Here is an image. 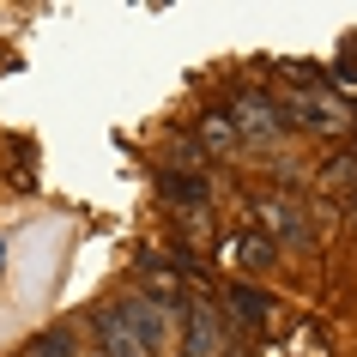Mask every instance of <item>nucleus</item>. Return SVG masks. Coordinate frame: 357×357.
Here are the masks:
<instances>
[{
	"label": "nucleus",
	"instance_id": "nucleus-11",
	"mask_svg": "<svg viewBox=\"0 0 357 357\" xmlns=\"http://www.w3.org/2000/svg\"><path fill=\"white\" fill-rule=\"evenodd\" d=\"M158 182H164V194H169V200H188L194 212L206 206V182H200V176H176V169H164Z\"/></svg>",
	"mask_w": 357,
	"mask_h": 357
},
{
	"label": "nucleus",
	"instance_id": "nucleus-10",
	"mask_svg": "<svg viewBox=\"0 0 357 357\" xmlns=\"http://www.w3.org/2000/svg\"><path fill=\"white\" fill-rule=\"evenodd\" d=\"M230 315L243 321V327H261L266 315H279V303L266 297V291H248V284H230Z\"/></svg>",
	"mask_w": 357,
	"mask_h": 357
},
{
	"label": "nucleus",
	"instance_id": "nucleus-13",
	"mask_svg": "<svg viewBox=\"0 0 357 357\" xmlns=\"http://www.w3.org/2000/svg\"><path fill=\"white\" fill-rule=\"evenodd\" d=\"M351 158H357V151H351Z\"/></svg>",
	"mask_w": 357,
	"mask_h": 357
},
{
	"label": "nucleus",
	"instance_id": "nucleus-3",
	"mask_svg": "<svg viewBox=\"0 0 357 357\" xmlns=\"http://www.w3.org/2000/svg\"><path fill=\"white\" fill-rule=\"evenodd\" d=\"M230 121H236V133L261 139V146H273L279 133H291L284 103H279V97H266V91H236V97H230Z\"/></svg>",
	"mask_w": 357,
	"mask_h": 357
},
{
	"label": "nucleus",
	"instance_id": "nucleus-5",
	"mask_svg": "<svg viewBox=\"0 0 357 357\" xmlns=\"http://www.w3.org/2000/svg\"><path fill=\"white\" fill-rule=\"evenodd\" d=\"M109 309H115V321H121V333L133 339V351L158 357V345H164V309H151L146 297H121V303H109Z\"/></svg>",
	"mask_w": 357,
	"mask_h": 357
},
{
	"label": "nucleus",
	"instance_id": "nucleus-7",
	"mask_svg": "<svg viewBox=\"0 0 357 357\" xmlns=\"http://www.w3.org/2000/svg\"><path fill=\"white\" fill-rule=\"evenodd\" d=\"M218 261L243 266V273H261V266H273V243L248 236V230H230V236H218Z\"/></svg>",
	"mask_w": 357,
	"mask_h": 357
},
{
	"label": "nucleus",
	"instance_id": "nucleus-6",
	"mask_svg": "<svg viewBox=\"0 0 357 357\" xmlns=\"http://www.w3.org/2000/svg\"><path fill=\"white\" fill-rule=\"evenodd\" d=\"M133 297H146L151 309H182V303H188V291H182V273H176V266H164V255H139V291H133Z\"/></svg>",
	"mask_w": 357,
	"mask_h": 357
},
{
	"label": "nucleus",
	"instance_id": "nucleus-4",
	"mask_svg": "<svg viewBox=\"0 0 357 357\" xmlns=\"http://www.w3.org/2000/svg\"><path fill=\"white\" fill-rule=\"evenodd\" d=\"M176 315H182V357H218L225 351V315L206 297H188Z\"/></svg>",
	"mask_w": 357,
	"mask_h": 357
},
{
	"label": "nucleus",
	"instance_id": "nucleus-12",
	"mask_svg": "<svg viewBox=\"0 0 357 357\" xmlns=\"http://www.w3.org/2000/svg\"><path fill=\"white\" fill-rule=\"evenodd\" d=\"M345 212H351V230H357V194H351V206H345Z\"/></svg>",
	"mask_w": 357,
	"mask_h": 357
},
{
	"label": "nucleus",
	"instance_id": "nucleus-8",
	"mask_svg": "<svg viewBox=\"0 0 357 357\" xmlns=\"http://www.w3.org/2000/svg\"><path fill=\"white\" fill-rule=\"evenodd\" d=\"M236 139H243V133H236V121H230V109H206L200 121H194V146L206 151V158H230Z\"/></svg>",
	"mask_w": 357,
	"mask_h": 357
},
{
	"label": "nucleus",
	"instance_id": "nucleus-2",
	"mask_svg": "<svg viewBox=\"0 0 357 357\" xmlns=\"http://www.w3.org/2000/svg\"><path fill=\"white\" fill-rule=\"evenodd\" d=\"M291 128H309V133H345L351 128V103L327 85H297V97L284 103Z\"/></svg>",
	"mask_w": 357,
	"mask_h": 357
},
{
	"label": "nucleus",
	"instance_id": "nucleus-1",
	"mask_svg": "<svg viewBox=\"0 0 357 357\" xmlns=\"http://www.w3.org/2000/svg\"><path fill=\"white\" fill-rule=\"evenodd\" d=\"M255 225L273 248H315V218L297 194H261L255 200Z\"/></svg>",
	"mask_w": 357,
	"mask_h": 357
},
{
	"label": "nucleus",
	"instance_id": "nucleus-9",
	"mask_svg": "<svg viewBox=\"0 0 357 357\" xmlns=\"http://www.w3.org/2000/svg\"><path fill=\"white\" fill-rule=\"evenodd\" d=\"M91 333H97V345H103L97 357H139V351H133V339L121 333V321H115V309H109V303H103V309L91 315Z\"/></svg>",
	"mask_w": 357,
	"mask_h": 357
}]
</instances>
